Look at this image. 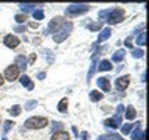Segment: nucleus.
Segmentation results:
<instances>
[{
  "label": "nucleus",
  "mask_w": 149,
  "mask_h": 140,
  "mask_svg": "<svg viewBox=\"0 0 149 140\" xmlns=\"http://www.w3.org/2000/svg\"><path fill=\"white\" fill-rule=\"evenodd\" d=\"M3 42H5V45H6L8 48H16L20 41H19V37L13 36V34H6V36H5V39H3Z\"/></svg>",
  "instance_id": "1a4fd4ad"
},
{
  "label": "nucleus",
  "mask_w": 149,
  "mask_h": 140,
  "mask_svg": "<svg viewBox=\"0 0 149 140\" xmlns=\"http://www.w3.org/2000/svg\"><path fill=\"white\" fill-rule=\"evenodd\" d=\"M98 87L101 89V90H104V92H109L110 90V83H109V79L107 78H98Z\"/></svg>",
  "instance_id": "9d476101"
},
{
  "label": "nucleus",
  "mask_w": 149,
  "mask_h": 140,
  "mask_svg": "<svg viewBox=\"0 0 149 140\" xmlns=\"http://www.w3.org/2000/svg\"><path fill=\"white\" fill-rule=\"evenodd\" d=\"M20 84L23 87H26L28 90H33V89H34V84H33L30 76H26V75H22V76H20Z\"/></svg>",
  "instance_id": "9b49d317"
},
{
  "label": "nucleus",
  "mask_w": 149,
  "mask_h": 140,
  "mask_svg": "<svg viewBox=\"0 0 149 140\" xmlns=\"http://www.w3.org/2000/svg\"><path fill=\"white\" fill-rule=\"evenodd\" d=\"M34 59H36V55H31V58H30V62H34Z\"/></svg>",
  "instance_id": "ea45409f"
},
{
  "label": "nucleus",
  "mask_w": 149,
  "mask_h": 140,
  "mask_svg": "<svg viewBox=\"0 0 149 140\" xmlns=\"http://www.w3.org/2000/svg\"><path fill=\"white\" fill-rule=\"evenodd\" d=\"M98 140H123V137H121V135H116V134H107V135L98 137Z\"/></svg>",
  "instance_id": "a211bd4d"
},
{
  "label": "nucleus",
  "mask_w": 149,
  "mask_h": 140,
  "mask_svg": "<svg viewBox=\"0 0 149 140\" xmlns=\"http://www.w3.org/2000/svg\"><path fill=\"white\" fill-rule=\"evenodd\" d=\"M47 125H48V120H47L45 117H31V118H28L25 121L23 128H26V129H42V128H45Z\"/></svg>",
  "instance_id": "f257e3e1"
},
{
  "label": "nucleus",
  "mask_w": 149,
  "mask_h": 140,
  "mask_svg": "<svg viewBox=\"0 0 149 140\" xmlns=\"http://www.w3.org/2000/svg\"><path fill=\"white\" fill-rule=\"evenodd\" d=\"M2 84H3V76L0 75V86H2Z\"/></svg>",
  "instance_id": "79ce46f5"
},
{
  "label": "nucleus",
  "mask_w": 149,
  "mask_h": 140,
  "mask_svg": "<svg viewBox=\"0 0 149 140\" xmlns=\"http://www.w3.org/2000/svg\"><path fill=\"white\" fill-rule=\"evenodd\" d=\"M20 111H22V107L16 104V106H13L11 109H9V114H11V115H14V117H17L19 114H20Z\"/></svg>",
  "instance_id": "393cba45"
},
{
  "label": "nucleus",
  "mask_w": 149,
  "mask_h": 140,
  "mask_svg": "<svg viewBox=\"0 0 149 140\" xmlns=\"http://www.w3.org/2000/svg\"><path fill=\"white\" fill-rule=\"evenodd\" d=\"M72 28H73V23L72 22H64L62 27H61L59 30L53 34L54 42H58V44H59V42L65 41V39H67V36L70 34V31H72Z\"/></svg>",
  "instance_id": "f03ea898"
},
{
  "label": "nucleus",
  "mask_w": 149,
  "mask_h": 140,
  "mask_svg": "<svg viewBox=\"0 0 149 140\" xmlns=\"http://www.w3.org/2000/svg\"><path fill=\"white\" fill-rule=\"evenodd\" d=\"M2 140H6V139H2Z\"/></svg>",
  "instance_id": "37998d69"
},
{
  "label": "nucleus",
  "mask_w": 149,
  "mask_h": 140,
  "mask_svg": "<svg viewBox=\"0 0 149 140\" xmlns=\"http://www.w3.org/2000/svg\"><path fill=\"white\" fill-rule=\"evenodd\" d=\"M134 126H135V125H130V123L123 125V126H121V134H123V135H127V134L130 132V129L134 128Z\"/></svg>",
  "instance_id": "5701e85b"
},
{
  "label": "nucleus",
  "mask_w": 149,
  "mask_h": 140,
  "mask_svg": "<svg viewBox=\"0 0 149 140\" xmlns=\"http://www.w3.org/2000/svg\"><path fill=\"white\" fill-rule=\"evenodd\" d=\"M33 17L37 19V20H42V19H44V11H42V9H34V11H33Z\"/></svg>",
  "instance_id": "b1692460"
},
{
  "label": "nucleus",
  "mask_w": 149,
  "mask_h": 140,
  "mask_svg": "<svg viewBox=\"0 0 149 140\" xmlns=\"http://www.w3.org/2000/svg\"><path fill=\"white\" fill-rule=\"evenodd\" d=\"M135 117H137V111L134 109V106H127V109H126V118L134 120Z\"/></svg>",
  "instance_id": "f3484780"
},
{
  "label": "nucleus",
  "mask_w": 149,
  "mask_h": 140,
  "mask_svg": "<svg viewBox=\"0 0 149 140\" xmlns=\"http://www.w3.org/2000/svg\"><path fill=\"white\" fill-rule=\"evenodd\" d=\"M144 44H146V33L141 31L137 37V45H144Z\"/></svg>",
  "instance_id": "4be33fe9"
},
{
  "label": "nucleus",
  "mask_w": 149,
  "mask_h": 140,
  "mask_svg": "<svg viewBox=\"0 0 149 140\" xmlns=\"http://www.w3.org/2000/svg\"><path fill=\"white\" fill-rule=\"evenodd\" d=\"M124 56H126V50L120 48V50H116L115 53L112 55V61H113V62H121V61L124 59Z\"/></svg>",
  "instance_id": "f8f14e48"
},
{
  "label": "nucleus",
  "mask_w": 149,
  "mask_h": 140,
  "mask_svg": "<svg viewBox=\"0 0 149 140\" xmlns=\"http://www.w3.org/2000/svg\"><path fill=\"white\" fill-rule=\"evenodd\" d=\"M62 23H64V20H62V17H54L53 20L50 22V25H48V28H47V30H48V31H47V33H53V34H54V33L58 31V30H59L61 27H62Z\"/></svg>",
  "instance_id": "6e6552de"
},
{
  "label": "nucleus",
  "mask_w": 149,
  "mask_h": 140,
  "mask_svg": "<svg viewBox=\"0 0 149 140\" xmlns=\"http://www.w3.org/2000/svg\"><path fill=\"white\" fill-rule=\"evenodd\" d=\"M51 140H70V135L65 132V131H59V132H54Z\"/></svg>",
  "instance_id": "2eb2a0df"
},
{
  "label": "nucleus",
  "mask_w": 149,
  "mask_h": 140,
  "mask_svg": "<svg viewBox=\"0 0 149 140\" xmlns=\"http://www.w3.org/2000/svg\"><path fill=\"white\" fill-rule=\"evenodd\" d=\"M88 11V5L86 3H79V5H70L65 9V14L67 16H79V14H84Z\"/></svg>",
  "instance_id": "39448f33"
},
{
  "label": "nucleus",
  "mask_w": 149,
  "mask_h": 140,
  "mask_svg": "<svg viewBox=\"0 0 149 140\" xmlns=\"http://www.w3.org/2000/svg\"><path fill=\"white\" fill-rule=\"evenodd\" d=\"M16 31H19V33H23V31H26V28H25V27H16Z\"/></svg>",
  "instance_id": "c9c22d12"
},
{
  "label": "nucleus",
  "mask_w": 149,
  "mask_h": 140,
  "mask_svg": "<svg viewBox=\"0 0 149 140\" xmlns=\"http://www.w3.org/2000/svg\"><path fill=\"white\" fill-rule=\"evenodd\" d=\"M13 126H14V121H11V120L5 121V125H3V132H9Z\"/></svg>",
  "instance_id": "a878e982"
},
{
  "label": "nucleus",
  "mask_w": 149,
  "mask_h": 140,
  "mask_svg": "<svg viewBox=\"0 0 149 140\" xmlns=\"http://www.w3.org/2000/svg\"><path fill=\"white\" fill-rule=\"evenodd\" d=\"M95 70H96V62H95V59H93V62H92V67H90V72H88L87 78H92V75L95 73Z\"/></svg>",
  "instance_id": "7c9ffc66"
},
{
  "label": "nucleus",
  "mask_w": 149,
  "mask_h": 140,
  "mask_svg": "<svg viewBox=\"0 0 149 140\" xmlns=\"http://www.w3.org/2000/svg\"><path fill=\"white\" fill-rule=\"evenodd\" d=\"M37 78H39V79H44V78H45V73H44V72H40L39 75H37Z\"/></svg>",
  "instance_id": "4c0bfd02"
},
{
  "label": "nucleus",
  "mask_w": 149,
  "mask_h": 140,
  "mask_svg": "<svg viewBox=\"0 0 149 140\" xmlns=\"http://www.w3.org/2000/svg\"><path fill=\"white\" fill-rule=\"evenodd\" d=\"M123 19H124V9H121V8H113L109 11V14H107V22H109L110 25H116V23H120Z\"/></svg>",
  "instance_id": "7ed1b4c3"
},
{
  "label": "nucleus",
  "mask_w": 149,
  "mask_h": 140,
  "mask_svg": "<svg viewBox=\"0 0 149 140\" xmlns=\"http://www.w3.org/2000/svg\"><path fill=\"white\" fill-rule=\"evenodd\" d=\"M58 128H61V129H62V123H53V131H56Z\"/></svg>",
  "instance_id": "f704fd0d"
},
{
  "label": "nucleus",
  "mask_w": 149,
  "mask_h": 140,
  "mask_svg": "<svg viewBox=\"0 0 149 140\" xmlns=\"http://www.w3.org/2000/svg\"><path fill=\"white\" fill-rule=\"evenodd\" d=\"M123 111H124V106H118L116 114L112 117V120H106V121H104V126H107V128H112V129L120 128V125H121V114H123Z\"/></svg>",
  "instance_id": "20e7f679"
},
{
  "label": "nucleus",
  "mask_w": 149,
  "mask_h": 140,
  "mask_svg": "<svg viewBox=\"0 0 149 140\" xmlns=\"http://www.w3.org/2000/svg\"><path fill=\"white\" fill-rule=\"evenodd\" d=\"M20 6V11L22 13H30V11H34V8L37 6V5H31V3H28V5H19Z\"/></svg>",
  "instance_id": "aec40b11"
},
{
  "label": "nucleus",
  "mask_w": 149,
  "mask_h": 140,
  "mask_svg": "<svg viewBox=\"0 0 149 140\" xmlns=\"http://www.w3.org/2000/svg\"><path fill=\"white\" fill-rule=\"evenodd\" d=\"M138 126H140V123L137 121V125H135V132L132 134V140H137V137H138V134L141 132V131H138Z\"/></svg>",
  "instance_id": "2f4dec72"
},
{
  "label": "nucleus",
  "mask_w": 149,
  "mask_h": 140,
  "mask_svg": "<svg viewBox=\"0 0 149 140\" xmlns=\"http://www.w3.org/2000/svg\"><path fill=\"white\" fill-rule=\"evenodd\" d=\"M141 81H143V83L146 81V73H143V75H141Z\"/></svg>",
  "instance_id": "a19ab883"
},
{
  "label": "nucleus",
  "mask_w": 149,
  "mask_h": 140,
  "mask_svg": "<svg viewBox=\"0 0 149 140\" xmlns=\"http://www.w3.org/2000/svg\"><path fill=\"white\" fill-rule=\"evenodd\" d=\"M19 76V69L16 67V65H8L6 69H5V78L8 79V81H14Z\"/></svg>",
  "instance_id": "423d86ee"
},
{
  "label": "nucleus",
  "mask_w": 149,
  "mask_h": 140,
  "mask_svg": "<svg viewBox=\"0 0 149 140\" xmlns=\"http://www.w3.org/2000/svg\"><path fill=\"white\" fill-rule=\"evenodd\" d=\"M101 98H102V93H100L98 90H92L90 92V100L92 101H100Z\"/></svg>",
  "instance_id": "412c9836"
},
{
  "label": "nucleus",
  "mask_w": 149,
  "mask_h": 140,
  "mask_svg": "<svg viewBox=\"0 0 149 140\" xmlns=\"http://www.w3.org/2000/svg\"><path fill=\"white\" fill-rule=\"evenodd\" d=\"M132 56H134V58H143L144 51L141 48H135V50H132Z\"/></svg>",
  "instance_id": "bb28decb"
},
{
  "label": "nucleus",
  "mask_w": 149,
  "mask_h": 140,
  "mask_svg": "<svg viewBox=\"0 0 149 140\" xmlns=\"http://www.w3.org/2000/svg\"><path fill=\"white\" fill-rule=\"evenodd\" d=\"M110 33H112V30H110V28H104V30H101L100 36H98V42H104L106 39H109Z\"/></svg>",
  "instance_id": "dca6fc26"
},
{
  "label": "nucleus",
  "mask_w": 149,
  "mask_h": 140,
  "mask_svg": "<svg viewBox=\"0 0 149 140\" xmlns=\"http://www.w3.org/2000/svg\"><path fill=\"white\" fill-rule=\"evenodd\" d=\"M14 19H16L17 23H23L26 20V14H16V17H14Z\"/></svg>",
  "instance_id": "c756f323"
},
{
  "label": "nucleus",
  "mask_w": 149,
  "mask_h": 140,
  "mask_svg": "<svg viewBox=\"0 0 149 140\" xmlns=\"http://www.w3.org/2000/svg\"><path fill=\"white\" fill-rule=\"evenodd\" d=\"M126 47H129V48H130V47H132V44H130V37H129L127 41H126Z\"/></svg>",
  "instance_id": "58836bf2"
},
{
  "label": "nucleus",
  "mask_w": 149,
  "mask_h": 140,
  "mask_svg": "<svg viewBox=\"0 0 149 140\" xmlns=\"http://www.w3.org/2000/svg\"><path fill=\"white\" fill-rule=\"evenodd\" d=\"M72 131H73V134H74V137H78V135H79V134H78V129H76V128H74V126H72Z\"/></svg>",
  "instance_id": "e433bc0d"
},
{
  "label": "nucleus",
  "mask_w": 149,
  "mask_h": 140,
  "mask_svg": "<svg viewBox=\"0 0 149 140\" xmlns=\"http://www.w3.org/2000/svg\"><path fill=\"white\" fill-rule=\"evenodd\" d=\"M109 11H110V9H106V11H101V13H100V17H101V19H104V17L107 16V14H109Z\"/></svg>",
  "instance_id": "72a5a7b5"
},
{
  "label": "nucleus",
  "mask_w": 149,
  "mask_h": 140,
  "mask_svg": "<svg viewBox=\"0 0 149 140\" xmlns=\"http://www.w3.org/2000/svg\"><path fill=\"white\" fill-rule=\"evenodd\" d=\"M67 104H68V100H67V98H62V100L59 101L58 111H59V112H62V114H65V112H67Z\"/></svg>",
  "instance_id": "6ab92c4d"
},
{
  "label": "nucleus",
  "mask_w": 149,
  "mask_h": 140,
  "mask_svg": "<svg viewBox=\"0 0 149 140\" xmlns=\"http://www.w3.org/2000/svg\"><path fill=\"white\" fill-rule=\"evenodd\" d=\"M137 140H146V132H144V131H141V132L138 134V137H137Z\"/></svg>",
  "instance_id": "473e14b6"
},
{
  "label": "nucleus",
  "mask_w": 149,
  "mask_h": 140,
  "mask_svg": "<svg viewBox=\"0 0 149 140\" xmlns=\"http://www.w3.org/2000/svg\"><path fill=\"white\" fill-rule=\"evenodd\" d=\"M101 22H98V23H88V30L90 31H98V30H101Z\"/></svg>",
  "instance_id": "cd10ccee"
},
{
  "label": "nucleus",
  "mask_w": 149,
  "mask_h": 140,
  "mask_svg": "<svg viewBox=\"0 0 149 140\" xmlns=\"http://www.w3.org/2000/svg\"><path fill=\"white\" fill-rule=\"evenodd\" d=\"M98 70H101V72H107V70H112V62L107 59H102L100 64H98Z\"/></svg>",
  "instance_id": "4468645a"
},
{
  "label": "nucleus",
  "mask_w": 149,
  "mask_h": 140,
  "mask_svg": "<svg viewBox=\"0 0 149 140\" xmlns=\"http://www.w3.org/2000/svg\"><path fill=\"white\" fill-rule=\"evenodd\" d=\"M36 106H37V101L36 100H31V101H28L26 104H25V109L26 111H31V109H34Z\"/></svg>",
  "instance_id": "c85d7f7f"
},
{
  "label": "nucleus",
  "mask_w": 149,
  "mask_h": 140,
  "mask_svg": "<svg viewBox=\"0 0 149 140\" xmlns=\"http://www.w3.org/2000/svg\"><path fill=\"white\" fill-rule=\"evenodd\" d=\"M16 67L19 69V70H25L26 69V59H25V56H22V55H19V56H16Z\"/></svg>",
  "instance_id": "ddd939ff"
},
{
  "label": "nucleus",
  "mask_w": 149,
  "mask_h": 140,
  "mask_svg": "<svg viewBox=\"0 0 149 140\" xmlns=\"http://www.w3.org/2000/svg\"><path fill=\"white\" fill-rule=\"evenodd\" d=\"M129 81H130V76H129V75L120 76V78H116V81H115V87L121 92V90H124V89L129 86Z\"/></svg>",
  "instance_id": "0eeeda50"
}]
</instances>
